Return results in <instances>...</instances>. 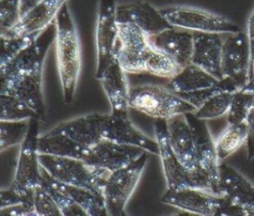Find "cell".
<instances>
[{
  "instance_id": "1",
  "label": "cell",
  "mask_w": 254,
  "mask_h": 216,
  "mask_svg": "<svg viewBox=\"0 0 254 216\" xmlns=\"http://www.w3.org/2000/svg\"><path fill=\"white\" fill-rule=\"evenodd\" d=\"M56 53L64 101H73L80 71V45L75 24L66 2L56 16Z\"/></svg>"
},
{
  "instance_id": "2",
  "label": "cell",
  "mask_w": 254,
  "mask_h": 216,
  "mask_svg": "<svg viewBox=\"0 0 254 216\" xmlns=\"http://www.w3.org/2000/svg\"><path fill=\"white\" fill-rule=\"evenodd\" d=\"M154 133L159 145V157L162 162L168 188H198L215 195H220L218 183L212 179L205 169L199 166L194 170H189L181 163L170 145L167 120L157 119L154 124Z\"/></svg>"
},
{
  "instance_id": "3",
  "label": "cell",
  "mask_w": 254,
  "mask_h": 216,
  "mask_svg": "<svg viewBox=\"0 0 254 216\" xmlns=\"http://www.w3.org/2000/svg\"><path fill=\"white\" fill-rule=\"evenodd\" d=\"M39 162L43 168L61 182L84 187L103 197V187L111 171L89 165L83 160L39 154Z\"/></svg>"
},
{
  "instance_id": "4",
  "label": "cell",
  "mask_w": 254,
  "mask_h": 216,
  "mask_svg": "<svg viewBox=\"0 0 254 216\" xmlns=\"http://www.w3.org/2000/svg\"><path fill=\"white\" fill-rule=\"evenodd\" d=\"M130 108L150 117L168 120L179 114L194 113L196 107L166 86L143 85L130 88Z\"/></svg>"
},
{
  "instance_id": "5",
  "label": "cell",
  "mask_w": 254,
  "mask_h": 216,
  "mask_svg": "<svg viewBox=\"0 0 254 216\" xmlns=\"http://www.w3.org/2000/svg\"><path fill=\"white\" fill-rule=\"evenodd\" d=\"M149 154L146 152L129 164L109 173L103 187L107 215L123 216L126 214L125 206L145 168Z\"/></svg>"
},
{
  "instance_id": "6",
  "label": "cell",
  "mask_w": 254,
  "mask_h": 216,
  "mask_svg": "<svg viewBox=\"0 0 254 216\" xmlns=\"http://www.w3.org/2000/svg\"><path fill=\"white\" fill-rule=\"evenodd\" d=\"M164 18L176 28L191 32H208L218 34L238 33L241 29L228 19L194 7L169 6L159 9Z\"/></svg>"
},
{
  "instance_id": "7",
  "label": "cell",
  "mask_w": 254,
  "mask_h": 216,
  "mask_svg": "<svg viewBox=\"0 0 254 216\" xmlns=\"http://www.w3.org/2000/svg\"><path fill=\"white\" fill-rule=\"evenodd\" d=\"M153 50L149 36L142 29L132 23H118L115 54L126 72H144V64Z\"/></svg>"
},
{
  "instance_id": "8",
  "label": "cell",
  "mask_w": 254,
  "mask_h": 216,
  "mask_svg": "<svg viewBox=\"0 0 254 216\" xmlns=\"http://www.w3.org/2000/svg\"><path fill=\"white\" fill-rule=\"evenodd\" d=\"M116 1L99 0L97 8L95 44L96 71L98 79L115 54L118 41V22L116 19Z\"/></svg>"
},
{
  "instance_id": "9",
  "label": "cell",
  "mask_w": 254,
  "mask_h": 216,
  "mask_svg": "<svg viewBox=\"0 0 254 216\" xmlns=\"http://www.w3.org/2000/svg\"><path fill=\"white\" fill-rule=\"evenodd\" d=\"M222 78L232 79L242 87L250 79L251 52L246 31L226 34L221 54Z\"/></svg>"
},
{
  "instance_id": "10",
  "label": "cell",
  "mask_w": 254,
  "mask_h": 216,
  "mask_svg": "<svg viewBox=\"0 0 254 216\" xmlns=\"http://www.w3.org/2000/svg\"><path fill=\"white\" fill-rule=\"evenodd\" d=\"M38 118L30 119L29 131L21 144L16 171L11 183L17 188L34 189L42 185L41 164L39 162V122Z\"/></svg>"
},
{
  "instance_id": "11",
  "label": "cell",
  "mask_w": 254,
  "mask_h": 216,
  "mask_svg": "<svg viewBox=\"0 0 254 216\" xmlns=\"http://www.w3.org/2000/svg\"><path fill=\"white\" fill-rule=\"evenodd\" d=\"M57 28L54 20L37 38L14 58L4 65H0V76H11L18 73L43 69L46 54L56 40Z\"/></svg>"
},
{
  "instance_id": "12",
  "label": "cell",
  "mask_w": 254,
  "mask_h": 216,
  "mask_svg": "<svg viewBox=\"0 0 254 216\" xmlns=\"http://www.w3.org/2000/svg\"><path fill=\"white\" fill-rule=\"evenodd\" d=\"M0 77V94L17 97L32 108L41 121H46V106L42 90L43 69Z\"/></svg>"
},
{
  "instance_id": "13",
  "label": "cell",
  "mask_w": 254,
  "mask_h": 216,
  "mask_svg": "<svg viewBox=\"0 0 254 216\" xmlns=\"http://www.w3.org/2000/svg\"><path fill=\"white\" fill-rule=\"evenodd\" d=\"M146 152L139 147L119 144L103 138L89 148L83 161L89 165L114 171L129 164Z\"/></svg>"
},
{
  "instance_id": "14",
  "label": "cell",
  "mask_w": 254,
  "mask_h": 216,
  "mask_svg": "<svg viewBox=\"0 0 254 216\" xmlns=\"http://www.w3.org/2000/svg\"><path fill=\"white\" fill-rule=\"evenodd\" d=\"M221 201L222 195H215L206 190L190 187L168 188L160 198V202L164 204L203 216H216Z\"/></svg>"
},
{
  "instance_id": "15",
  "label": "cell",
  "mask_w": 254,
  "mask_h": 216,
  "mask_svg": "<svg viewBox=\"0 0 254 216\" xmlns=\"http://www.w3.org/2000/svg\"><path fill=\"white\" fill-rule=\"evenodd\" d=\"M125 73L126 71L120 64L116 54H114L107 67L98 78L111 106V114L121 117H128L130 108V89L128 88Z\"/></svg>"
},
{
  "instance_id": "16",
  "label": "cell",
  "mask_w": 254,
  "mask_h": 216,
  "mask_svg": "<svg viewBox=\"0 0 254 216\" xmlns=\"http://www.w3.org/2000/svg\"><path fill=\"white\" fill-rule=\"evenodd\" d=\"M191 61L217 79H222L221 54L224 37L218 33L192 32Z\"/></svg>"
},
{
  "instance_id": "17",
  "label": "cell",
  "mask_w": 254,
  "mask_h": 216,
  "mask_svg": "<svg viewBox=\"0 0 254 216\" xmlns=\"http://www.w3.org/2000/svg\"><path fill=\"white\" fill-rule=\"evenodd\" d=\"M185 116L191 130L198 164L210 174L216 183H218V166L220 162L216 154L215 141H213L210 135L206 120L197 118L192 112L186 113Z\"/></svg>"
},
{
  "instance_id": "18",
  "label": "cell",
  "mask_w": 254,
  "mask_h": 216,
  "mask_svg": "<svg viewBox=\"0 0 254 216\" xmlns=\"http://www.w3.org/2000/svg\"><path fill=\"white\" fill-rule=\"evenodd\" d=\"M118 23H132L142 29L148 36L156 35L173 26L164 18L159 9L146 1L117 5Z\"/></svg>"
},
{
  "instance_id": "19",
  "label": "cell",
  "mask_w": 254,
  "mask_h": 216,
  "mask_svg": "<svg viewBox=\"0 0 254 216\" xmlns=\"http://www.w3.org/2000/svg\"><path fill=\"white\" fill-rule=\"evenodd\" d=\"M151 45L172 57L182 68L191 61L193 33L181 28H170L149 36Z\"/></svg>"
},
{
  "instance_id": "20",
  "label": "cell",
  "mask_w": 254,
  "mask_h": 216,
  "mask_svg": "<svg viewBox=\"0 0 254 216\" xmlns=\"http://www.w3.org/2000/svg\"><path fill=\"white\" fill-rule=\"evenodd\" d=\"M107 115L91 113L60 123L52 129L53 132L64 134L75 142L92 147L104 138V124Z\"/></svg>"
},
{
  "instance_id": "21",
  "label": "cell",
  "mask_w": 254,
  "mask_h": 216,
  "mask_svg": "<svg viewBox=\"0 0 254 216\" xmlns=\"http://www.w3.org/2000/svg\"><path fill=\"white\" fill-rule=\"evenodd\" d=\"M219 193L243 207L248 216H254V185L231 166L220 162Z\"/></svg>"
},
{
  "instance_id": "22",
  "label": "cell",
  "mask_w": 254,
  "mask_h": 216,
  "mask_svg": "<svg viewBox=\"0 0 254 216\" xmlns=\"http://www.w3.org/2000/svg\"><path fill=\"white\" fill-rule=\"evenodd\" d=\"M104 138L113 142L135 146L144 149L150 154L159 156L160 149L156 140H152L141 133L128 117L107 115L104 124Z\"/></svg>"
},
{
  "instance_id": "23",
  "label": "cell",
  "mask_w": 254,
  "mask_h": 216,
  "mask_svg": "<svg viewBox=\"0 0 254 216\" xmlns=\"http://www.w3.org/2000/svg\"><path fill=\"white\" fill-rule=\"evenodd\" d=\"M167 126L170 145L181 163L189 170L198 168L191 130L185 114L168 119Z\"/></svg>"
},
{
  "instance_id": "24",
  "label": "cell",
  "mask_w": 254,
  "mask_h": 216,
  "mask_svg": "<svg viewBox=\"0 0 254 216\" xmlns=\"http://www.w3.org/2000/svg\"><path fill=\"white\" fill-rule=\"evenodd\" d=\"M66 0H44L29 13H27L17 25L1 33L5 37H19L42 32L55 19L61 7Z\"/></svg>"
},
{
  "instance_id": "25",
  "label": "cell",
  "mask_w": 254,
  "mask_h": 216,
  "mask_svg": "<svg viewBox=\"0 0 254 216\" xmlns=\"http://www.w3.org/2000/svg\"><path fill=\"white\" fill-rule=\"evenodd\" d=\"M41 174H42V177L45 180H47L49 183H51L55 188L66 194L71 199H73L77 204H79L85 210L88 216H106L107 215L104 198L102 196H99L84 187L70 185V184H66L59 180H56L42 166H41Z\"/></svg>"
},
{
  "instance_id": "26",
  "label": "cell",
  "mask_w": 254,
  "mask_h": 216,
  "mask_svg": "<svg viewBox=\"0 0 254 216\" xmlns=\"http://www.w3.org/2000/svg\"><path fill=\"white\" fill-rule=\"evenodd\" d=\"M88 150L89 147L83 146L69 137L61 133L53 132L52 130L39 136V154L84 160Z\"/></svg>"
},
{
  "instance_id": "27",
  "label": "cell",
  "mask_w": 254,
  "mask_h": 216,
  "mask_svg": "<svg viewBox=\"0 0 254 216\" xmlns=\"http://www.w3.org/2000/svg\"><path fill=\"white\" fill-rule=\"evenodd\" d=\"M218 80L199 66L190 62L171 78L166 87L175 93H187L211 87Z\"/></svg>"
},
{
  "instance_id": "28",
  "label": "cell",
  "mask_w": 254,
  "mask_h": 216,
  "mask_svg": "<svg viewBox=\"0 0 254 216\" xmlns=\"http://www.w3.org/2000/svg\"><path fill=\"white\" fill-rule=\"evenodd\" d=\"M246 137L247 122L227 124L215 140V149L219 162H222L246 143Z\"/></svg>"
},
{
  "instance_id": "29",
  "label": "cell",
  "mask_w": 254,
  "mask_h": 216,
  "mask_svg": "<svg viewBox=\"0 0 254 216\" xmlns=\"http://www.w3.org/2000/svg\"><path fill=\"white\" fill-rule=\"evenodd\" d=\"M254 107V77L251 76L246 84L234 92L230 108L227 112L226 123L246 122L247 117Z\"/></svg>"
},
{
  "instance_id": "30",
  "label": "cell",
  "mask_w": 254,
  "mask_h": 216,
  "mask_svg": "<svg viewBox=\"0 0 254 216\" xmlns=\"http://www.w3.org/2000/svg\"><path fill=\"white\" fill-rule=\"evenodd\" d=\"M233 95V91H221L210 96L196 109L194 115L199 119L208 120L227 114Z\"/></svg>"
},
{
  "instance_id": "31",
  "label": "cell",
  "mask_w": 254,
  "mask_h": 216,
  "mask_svg": "<svg viewBox=\"0 0 254 216\" xmlns=\"http://www.w3.org/2000/svg\"><path fill=\"white\" fill-rule=\"evenodd\" d=\"M1 113L0 120L3 121H21L32 118H39L38 114L23 101L15 96L0 94Z\"/></svg>"
},
{
  "instance_id": "32",
  "label": "cell",
  "mask_w": 254,
  "mask_h": 216,
  "mask_svg": "<svg viewBox=\"0 0 254 216\" xmlns=\"http://www.w3.org/2000/svg\"><path fill=\"white\" fill-rule=\"evenodd\" d=\"M182 67L169 55L155 49L144 64V72L160 76V77H174Z\"/></svg>"
},
{
  "instance_id": "33",
  "label": "cell",
  "mask_w": 254,
  "mask_h": 216,
  "mask_svg": "<svg viewBox=\"0 0 254 216\" xmlns=\"http://www.w3.org/2000/svg\"><path fill=\"white\" fill-rule=\"evenodd\" d=\"M30 119L28 121L0 120V151L22 144L27 137Z\"/></svg>"
},
{
  "instance_id": "34",
  "label": "cell",
  "mask_w": 254,
  "mask_h": 216,
  "mask_svg": "<svg viewBox=\"0 0 254 216\" xmlns=\"http://www.w3.org/2000/svg\"><path fill=\"white\" fill-rule=\"evenodd\" d=\"M41 33V32H40ZM40 33L19 36V37H5L1 36V55L0 65H4L14 58L22 50L29 46Z\"/></svg>"
},
{
  "instance_id": "35",
  "label": "cell",
  "mask_w": 254,
  "mask_h": 216,
  "mask_svg": "<svg viewBox=\"0 0 254 216\" xmlns=\"http://www.w3.org/2000/svg\"><path fill=\"white\" fill-rule=\"evenodd\" d=\"M42 185L52 195L59 206L63 216H88L85 210L66 194L55 188L51 183L42 177Z\"/></svg>"
},
{
  "instance_id": "36",
  "label": "cell",
  "mask_w": 254,
  "mask_h": 216,
  "mask_svg": "<svg viewBox=\"0 0 254 216\" xmlns=\"http://www.w3.org/2000/svg\"><path fill=\"white\" fill-rule=\"evenodd\" d=\"M33 198L37 216H63L56 201L43 185L34 188Z\"/></svg>"
},
{
  "instance_id": "37",
  "label": "cell",
  "mask_w": 254,
  "mask_h": 216,
  "mask_svg": "<svg viewBox=\"0 0 254 216\" xmlns=\"http://www.w3.org/2000/svg\"><path fill=\"white\" fill-rule=\"evenodd\" d=\"M34 189L17 188L10 185L7 189L0 190V209L20 203L34 204Z\"/></svg>"
},
{
  "instance_id": "38",
  "label": "cell",
  "mask_w": 254,
  "mask_h": 216,
  "mask_svg": "<svg viewBox=\"0 0 254 216\" xmlns=\"http://www.w3.org/2000/svg\"><path fill=\"white\" fill-rule=\"evenodd\" d=\"M20 20V0H0L1 33L13 28Z\"/></svg>"
},
{
  "instance_id": "39",
  "label": "cell",
  "mask_w": 254,
  "mask_h": 216,
  "mask_svg": "<svg viewBox=\"0 0 254 216\" xmlns=\"http://www.w3.org/2000/svg\"><path fill=\"white\" fill-rule=\"evenodd\" d=\"M1 216H35L37 215L34 204L20 203L0 209Z\"/></svg>"
},
{
  "instance_id": "40",
  "label": "cell",
  "mask_w": 254,
  "mask_h": 216,
  "mask_svg": "<svg viewBox=\"0 0 254 216\" xmlns=\"http://www.w3.org/2000/svg\"><path fill=\"white\" fill-rule=\"evenodd\" d=\"M247 137H246V150L247 161L254 159V107L251 109L247 117Z\"/></svg>"
},
{
  "instance_id": "41",
  "label": "cell",
  "mask_w": 254,
  "mask_h": 216,
  "mask_svg": "<svg viewBox=\"0 0 254 216\" xmlns=\"http://www.w3.org/2000/svg\"><path fill=\"white\" fill-rule=\"evenodd\" d=\"M246 33L249 40L250 45V52H251V58L254 55V9L248 17L247 26H246Z\"/></svg>"
},
{
  "instance_id": "42",
  "label": "cell",
  "mask_w": 254,
  "mask_h": 216,
  "mask_svg": "<svg viewBox=\"0 0 254 216\" xmlns=\"http://www.w3.org/2000/svg\"><path fill=\"white\" fill-rule=\"evenodd\" d=\"M44 0H20V16L23 18L33 8L39 5Z\"/></svg>"
},
{
  "instance_id": "43",
  "label": "cell",
  "mask_w": 254,
  "mask_h": 216,
  "mask_svg": "<svg viewBox=\"0 0 254 216\" xmlns=\"http://www.w3.org/2000/svg\"><path fill=\"white\" fill-rule=\"evenodd\" d=\"M254 77V55L251 58V72H250V77Z\"/></svg>"
}]
</instances>
